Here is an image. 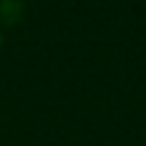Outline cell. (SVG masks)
<instances>
[{
  "mask_svg": "<svg viewBox=\"0 0 146 146\" xmlns=\"http://www.w3.org/2000/svg\"><path fill=\"white\" fill-rule=\"evenodd\" d=\"M0 41H3V38H0Z\"/></svg>",
  "mask_w": 146,
  "mask_h": 146,
  "instance_id": "6da1fadb",
  "label": "cell"
}]
</instances>
